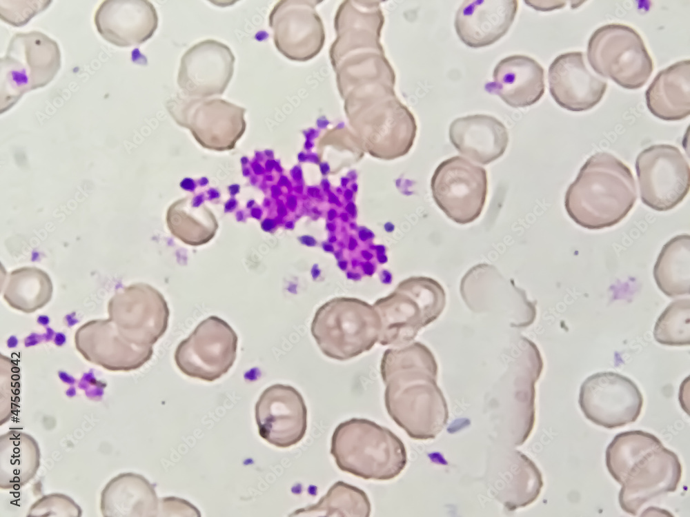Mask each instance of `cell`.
<instances>
[{
	"instance_id": "obj_5",
	"label": "cell",
	"mask_w": 690,
	"mask_h": 517,
	"mask_svg": "<svg viewBox=\"0 0 690 517\" xmlns=\"http://www.w3.org/2000/svg\"><path fill=\"white\" fill-rule=\"evenodd\" d=\"M310 331L327 357L346 361L378 343L381 321L374 307L355 298L331 299L316 311Z\"/></svg>"
},
{
	"instance_id": "obj_4",
	"label": "cell",
	"mask_w": 690,
	"mask_h": 517,
	"mask_svg": "<svg viewBox=\"0 0 690 517\" xmlns=\"http://www.w3.org/2000/svg\"><path fill=\"white\" fill-rule=\"evenodd\" d=\"M330 452L340 470L364 480H392L407 463L402 440L366 418L339 423L333 433Z\"/></svg>"
},
{
	"instance_id": "obj_27",
	"label": "cell",
	"mask_w": 690,
	"mask_h": 517,
	"mask_svg": "<svg viewBox=\"0 0 690 517\" xmlns=\"http://www.w3.org/2000/svg\"><path fill=\"white\" fill-rule=\"evenodd\" d=\"M159 506L160 516H200L199 510L186 500L176 497L161 498Z\"/></svg>"
},
{
	"instance_id": "obj_8",
	"label": "cell",
	"mask_w": 690,
	"mask_h": 517,
	"mask_svg": "<svg viewBox=\"0 0 690 517\" xmlns=\"http://www.w3.org/2000/svg\"><path fill=\"white\" fill-rule=\"evenodd\" d=\"M236 332L224 320L210 316L177 345L174 358L185 375L212 382L233 365L237 349Z\"/></svg>"
},
{
	"instance_id": "obj_11",
	"label": "cell",
	"mask_w": 690,
	"mask_h": 517,
	"mask_svg": "<svg viewBox=\"0 0 690 517\" xmlns=\"http://www.w3.org/2000/svg\"><path fill=\"white\" fill-rule=\"evenodd\" d=\"M635 169L641 200L654 210L673 209L689 192V165L676 146L660 144L644 149L636 158Z\"/></svg>"
},
{
	"instance_id": "obj_25",
	"label": "cell",
	"mask_w": 690,
	"mask_h": 517,
	"mask_svg": "<svg viewBox=\"0 0 690 517\" xmlns=\"http://www.w3.org/2000/svg\"><path fill=\"white\" fill-rule=\"evenodd\" d=\"M52 293V282L46 272L34 267H23L10 273L3 298L10 307L30 313L46 305Z\"/></svg>"
},
{
	"instance_id": "obj_22",
	"label": "cell",
	"mask_w": 690,
	"mask_h": 517,
	"mask_svg": "<svg viewBox=\"0 0 690 517\" xmlns=\"http://www.w3.org/2000/svg\"><path fill=\"white\" fill-rule=\"evenodd\" d=\"M512 454L510 456L508 453L505 458L508 469L502 461L499 468H495V473L489 472V475H494L496 480L491 485L495 489L493 491H497L495 496L509 510L533 503L544 485L541 472L531 459L524 456L520 462L524 454L514 451L511 463Z\"/></svg>"
},
{
	"instance_id": "obj_7",
	"label": "cell",
	"mask_w": 690,
	"mask_h": 517,
	"mask_svg": "<svg viewBox=\"0 0 690 517\" xmlns=\"http://www.w3.org/2000/svg\"><path fill=\"white\" fill-rule=\"evenodd\" d=\"M587 58L595 73L628 90L644 86L653 70L652 59L640 34L621 23L602 26L591 34Z\"/></svg>"
},
{
	"instance_id": "obj_20",
	"label": "cell",
	"mask_w": 690,
	"mask_h": 517,
	"mask_svg": "<svg viewBox=\"0 0 690 517\" xmlns=\"http://www.w3.org/2000/svg\"><path fill=\"white\" fill-rule=\"evenodd\" d=\"M448 135L460 154L482 165L501 157L509 143L505 125L486 114L468 115L453 120Z\"/></svg>"
},
{
	"instance_id": "obj_9",
	"label": "cell",
	"mask_w": 690,
	"mask_h": 517,
	"mask_svg": "<svg viewBox=\"0 0 690 517\" xmlns=\"http://www.w3.org/2000/svg\"><path fill=\"white\" fill-rule=\"evenodd\" d=\"M166 108L179 124L211 149H230L245 129L246 109L223 99L178 94L167 101Z\"/></svg>"
},
{
	"instance_id": "obj_18",
	"label": "cell",
	"mask_w": 690,
	"mask_h": 517,
	"mask_svg": "<svg viewBox=\"0 0 690 517\" xmlns=\"http://www.w3.org/2000/svg\"><path fill=\"white\" fill-rule=\"evenodd\" d=\"M518 9L515 0L464 1L455 14L456 33L470 48L490 45L507 33Z\"/></svg>"
},
{
	"instance_id": "obj_24",
	"label": "cell",
	"mask_w": 690,
	"mask_h": 517,
	"mask_svg": "<svg viewBox=\"0 0 690 517\" xmlns=\"http://www.w3.org/2000/svg\"><path fill=\"white\" fill-rule=\"evenodd\" d=\"M371 505L362 489L344 483H335L317 503L294 511L290 516L368 517Z\"/></svg>"
},
{
	"instance_id": "obj_1",
	"label": "cell",
	"mask_w": 690,
	"mask_h": 517,
	"mask_svg": "<svg viewBox=\"0 0 690 517\" xmlns=\"http://www.w3.org/2000/svg\"><path fill=\"white\" fill-rule=\"evenodd\" d=\"M605 460L610 474L622 485L621 508L633 516L652 498L675 491L682 476L676 454L641 430L618 434L606 449Z\"/></svg>"
},
{
	"instance_id": "obj_10",
	"label": "cell",
	"mask_w": 690,
	"mask_h": 517,
	"mask_svg": "<svg viewBox=\"0 0 690 517\" xmlns=\"http://www.w3.org/2000/svg\"><path fill=\"white\" fill-rule=\"evenodd\" d=\"M431 187L435 203L448 219L459 224L469 223L480 216L484 208L487 173L482 167L455 156L437 167Z\"/></svg>"
},
{
	"instance_id": "obj_17",
	"label": "cell",
	"mask_w": 690,
	"mask_h": 517,
	"mask_svg": "<svg viewBox=\"0 0 690 517\" xmlns=\"http://www.w3.org/2000/svg\"><path fill=\"white\" fill-rule=\"evenodd\" d=\"M94 23L103 39L119 47H130L152 37L158 15L149 1L106 0L96 10Z\"/></svg>"
},
{
	"instance_id": "obj_23",
	"label": "cell",
	"mask_w": 690,
	"mask_h": 517,
	"mask_svg": "<svg viewBox=\"0 0 690 517\" xmlns=\"http://www.w3.org/2000/svg\"><path fill=\"white\" fill-rule=\"evenodd\" d=\"M690 237L678 235L662 247L653 268L659 289L671 298L690 292Z\"/></svg>"
},
{
	"instance_id": "obj_26",
	"label": "cell",
	"mask_w": 690,
	"mask_h": 517,
	"mask_svg": "<svg viewBox=\"0 0 690 517\" xmlns=\"http://www.w3.org/2000/svg\"><path fill=\"white\" fill-rule=\"evenodd\" d=\"M689 298L671 302L658 317L653 330L655 340L664 345L690 344Z\"/></svg>"
},
{
	"instance_id": "obj_19",
	"label": "cell",
	"mask_w": 690,
	"mask_h": 517,
	"mask_svg": "<svg viewBox=\"0 0 690 517\" xmlns=\"http://www.w3.org/2000/svg\"><path fill=\"white\" fill-rule=\"evenodd\" d=\"M485 90L497 94L512 108L532 105L544 93V70L528 56L505 57L495 65L493 81L486 84Z\"/></svg>"
},
{
	"instance_id": "obj_6",
	"label": "cell",
	"mask_w": 690,
	"mask_h": 517,
	"mask_svg": "<svg viewBox=\"0 0 690 517\" xmlns=\"http://www.w3.org/2000/svg\"><path fill=\"white\" fill-rule=\"evenodd\" d=\"M58 43L39 31L17 32L0 60L1 114L29 91L50 83L61 68Z\"/></svg>"
},
{
	"instance_id": "obj_13",
	"label": "cell",
	"mask_w": 690,
	"mask_h": 517,
	"mask_svg": "<svg viewBox=\"0 0 690 517\" xmlns=\"http://www.w3.org/2000/svg\"><path fill=\"white\" fill-rule=\"evenodd\" d=\"M307 415L302 394L288 385L277 383L265 389L255 407L259 436L279 448L290 447L303 439Z\"/></svg>"
},
{
	"instance_id": "obj_14",
	"label": "cell",
	"mask_w": 690,
	"mask_h": 517,
	"mask_svg": "<svg viewBox=\"0 0 690 517\" xmlns=\"http://www.w3.org/2000/svg\"><path fill=\"white\" fill-rule=\"evenodd\" d=\"M235 58L229 47L212 39L189 48L181 59L177 84L185 96L221 95L230 83Z\"/></svg>"
},
{
	"instance_id": "obj_15",
	"label": "cell",
	"mask_w": 690,
	"mask_h": 517,
	"mask_svg": "<svg viewBox=\"0 0 690 517\" xmlns=\"http://www.w3.org/2000/svg\"><path fill=\"white\" fill-rule=\"evenodd\" d=\"M551 97L558 105L569 111L591 110L602 100L607 81L588 66L582 52L558 56L548 71Z\"/></svg>"
},
{
	"instance_id": "obj_3",
	"label": "cell",
	"mask_w": 690,
	"mask_h": 517,
	"mask_svg": "<svg viewBox=\"0 0 690 517\" xmlns=\"http://www.w3.org/2000/svg\"><path fill=\"white\" fill-rule=\"evenodd\" d=\"M421 370L405 349H388L381 361L388 414L410 438L427 440L442 430L448 411L442 394L433 383L427 385Z\"/></svg>"
},
{
	"instance_id": "obj_16",
	"label": "cell",
	"mask_w": 690,
	"mask_h": 517,
	"mask_svg": "<svg viewBox=\"0 0 690 517\" xmlns=\"http://www.w3.org/2000/svg\"><path fill=\"white\" fill-rule=\"evenodd\" d=\"M124 321L113 322L120 334L128 342L153 352V345L165 334L170 316L168 303L162 294L146 283L125 288ZM117 321V320H116Z\"/></svg>"
},
{
	"instance_id": "obj_12",
	"label": "cell",
	"mask_w": 690,
	"mask_h": 517,
	"mask_svg": "<svg viewBox=\"0 0 690 517\" xmlns=\"http://www.w3.org/2000/svg\"><path fill=\"white\" fill-rule=\"evenodd\" d=\"M578 403L585 417L607 429L623 427L639 417L643 396L629 378L613 372H598L586 378Z\"/></svg>"
},
{
	"instance_id": "obj_2",
	"label": "cell",
	"mask_w": 690,
	"mask_h": 517,
	"mask_svg": "<svg viewBox=\"0 0 690 517\" xmlns=\"http://www.w3.org/2000/svg\"><path fill=\"white\" fill-rule=\"evenodd\" d=\"M636 199V184L630 168L613 154L600 152L580 168L566 192L564 206L575 223L600 230L620 222Z\"/></svg>"
},
{
	"instance_id": "obj_21",
	"label": "cell",
	"mask_w": 690,
	"mask_h": 517,
	"mask_svg": "<svg viewBox=\"0 0 690 517\" xmlns=\"http://www.w3.org/2000/svg\"><path fill=\"white\" fill-rule=\"evenodd\" d=\"M647 106L655 116L679 121L690 114V61H678L660 71L645 92Z\"/></svg>"
}]
</instances>
